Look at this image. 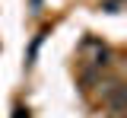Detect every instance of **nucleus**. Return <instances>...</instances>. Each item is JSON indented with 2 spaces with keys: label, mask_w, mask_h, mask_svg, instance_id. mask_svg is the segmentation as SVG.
I'll list each match as a JSON object with an SVG mask.
<instances>
[{
  "label": "nucleus",
  "mask_w": 127,
  "mask_h": 118,
  "mask_svg": "<svg viewBox=\"0 0 127 118\" xmlns=\"http://www.w3.org/2000/svg\"><path fill=\"white\" fill-rule=\"evenodd\" d=\"M111 109H114V112L124 109V86H118V89L111 93Z\"/></svg>",
  "instance_id": "nucleus-1"
}]
</instances>
